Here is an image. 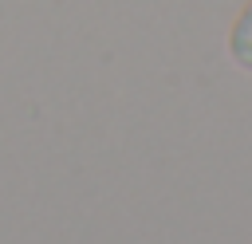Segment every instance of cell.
Returning <instances> with one entry per match:
<instances>
[{
	"label": "cell",
	"mask_w": 252,
	"mask_h": 244,
	"mask_svg": "<svg viewBox=\"0 0 252 244\" xmlns=\"http://www.w3.org/2000/svg\"><path fill=\"white\" fill-rule=\"evenodd\" d=\"M228 55L236 59V67L252 71V0L244 4V12L236 16V24L228 31Z\"/></svg>",
	"instance_id": "1"
}]
</instances>
